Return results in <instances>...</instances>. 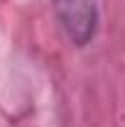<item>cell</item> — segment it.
<instances>
[{
    "label": "cell",
    "mask_w": 125,
    "mask_h": 127,
    "mask_svg": "<svg viewBox=\"0 0 125 127\" xmlns=\"http://www.w3.org/2000/svg\"><path fill=\"white\" fill-rule=\"evenodd\" d=\"M66 37L83 47L93 39L98 27V0H52Z\"/></svg>",
    "instance_id": "6da1fadb"
}]
</instances>
